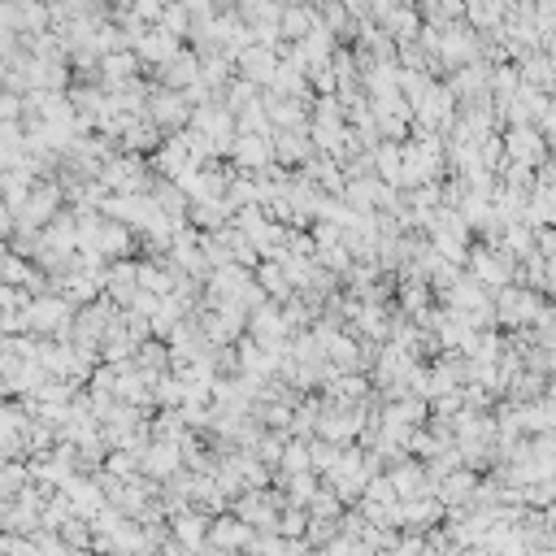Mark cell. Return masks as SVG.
I'll list each match as a JSON object with an SVG mask.
<instances>
[{
    "instance_id": "obj_1",
    "label": "cell",
    "mask_w": 556,
    "mask_h": 556,
    "mask_svg": "<svg viewBox=\"0 0 556 556\" xmlns=\"http://www.w3.org/2000/svg\"><path fill=\"white\" fill-rule=\"evenodd\" d=\"M100 187L113 196H144L153 187V170H148L144 157H131V153H118L100 166Z\"/></svg>"
},
{
    "instance_id": "obj_2",
    "label": "cell",
    "mask_w": 556,
    "mask_h": 556,
    "mask_svg": "<svg viewBox=\"0 0 556 556\" xmlns=\"http://www.w3.org/2000/svg\"><path fill=\"white\" fill-rule=\"evenodd\" d=\"M548 309V300H543L539 292H526V287H500L496 296H491V313H496L500 326H509V331H522V326H530L539 318V313Z\"/></svg>"
},
{
    "instance_id": "obj_3",
    "label": "cell",
    "mask_w": 556,
    "mask_h": 556,
    "mask_svg": "<svg viewBox=\"0 0 556 556\" xmlns=\"http://www.w3.org/2000/svg\"><path fill=\"white\" fill-rule=\"evenodd\" d=\"M465 265H470V278L483 292H491V287L500 292V287H509V278H517V261L500 244H474Z\"/></svg>"
},
{
    "instance_id": "obj_4",
    "label": "cell",
    "mask_w": 556,
    "mask_h": 556,
    "mask_svg": "<svg viewBox=\"0 0 556 556\" xmlns=\"http://www.w3.org/2000/svg\"><path fill=\"white\" fill-rule=\"evenodd\" d=\"M144 118L157 126L161 139H170V135L187 131V122H192V109H187V100L179 92L153 87V92H148V100H144Z\"/></svg>"
},
{
    "instance_id": "obj_5",
    "label": "cell",
    "mask_w": 556,
    "mask_h": 556,
    "mask_svg": "<svg viewBox=\"0 0 556 556\" xmlns=\"http://www.w3.org/2000/svg\"><path fill=\"white\" fill-rule=\"evenodd\" d=\"M500 148H504V161L526 166V170H535V166L548 161V139H543L535 126H513V131H504Z\"/></svg>"
},
{
    "instance_id": "obj_6",
    "label": "cell",
    "mask_w": 556,
    "mask_h": 556,
    "mask_svg": "<svg viewBox=\"0 0 556 556\" xmlns=\"http://www.w3.org/2000/svg\"><path fill=\"white\" fill-rule=\"evenodd\" d=\"M274 66H278V44L270 48V44H248L244 53L235 57V79H244V83H252V87H270V79H274Z\"/></svg>"
},
{
    "instance_id": "obj_7",
    "label": "cell",
    "mask_w": 556,
    "mask_h": 556,
    "mask_svg": "<svg viewBox=\"0 0 556 556\" xmlns=\"http://www.w3.org/2000/svg\"><path fill=\"white\" fill-rule=\"evenodd\" d=\"M387 474V483H391V491H396V500L400 504H409V500H422V496H431V483H426V470H422V461H396L391 470H383Z\"/></svg>"
},
{
    "instance_id": "obj_8",
    "label": "cell",
    "mask_w": 556,
    "mask_h": 556,
    "mask_svg": "<svg viewBox=\"0 0 556 556\" xmlns=\"http://www.w3.org/2000/svg\"><path fill=\"white\" fill-rule=\"evenodd\" d=\"M157 83L166 87V92H187V87H196L200 83V61H196V53L192 48H179L166 66H157Z\"/></svg>"
},
{
    "instance_id": "obj_9",
    "label": "cell",
    "mask_w": 556,
    "mask_h": 556,
    "mask_svg": "<svg viewBox=\"0 0 556 556\" xmlns=\"http://www.w3.org/2000/svg\"><path fill=\"white\" fill-rule=\"evenodd\" d=\"M205 543H213L218 552H226V556H239V552H248V543H252V530L239 522L235 513H218L209 522V539Z\"/></svg>"
},
{
    "instance_id": "obj_10",
    "label": "cell",
    "mask_w": 556,
    "mask_h": 556,
    "mask_svg": "<svg viewBox=\"0 0 556 556\" xmlns=\"http://www.w3.org/2000/svg\"><path fill=\"white\" fill-rule=\"evenodd\" d=\"M170 539L179 543L183 552H196V548H205V539H209V517H200V513H179L174 517V526H170Z\"/></svg>"
},
{
    "instance_id": "obj_11",
    "label": "cell",
    "mask_w": 556,
    "mask_h": 556,
    "mask_svg": "<svg viewBox=\"0 0 556 556\" xmlns=\"http://www.w3.org/2000/svg\"><path fill=\"white\" fill-rule=\"evenodd\" d=\"M313 22H318V9H283V14H278V35L300 44L313 31Z\"/></svg>"
},
{
    "instance_id": "obj_12",
    "label": "cell",
    "mask_w": 556,
    "mask_h": 556,
    "mask_svg": "<svg viewBox=\"0 0 556 556\" xmlns=\"http://www.w3.org/2000/svg\"><path fill=\"white\" fill-rule=\"evenodd\" d=\"M305 530H309V513L300 509V504H283V509H278V526H274L278 539L300 543V539H305Z\"/></svg>"
},
{
    "instance_id": "obj_13",
    "label": "cell",
    "mask_w": 556,
    "mask_h": 556,
    "mask_svg": "<svg viewBox=\"0 0 556 556\" xmlns=\"http://www.w3.org/2000/svg\"><path fill=\"white\" fill-rule=\"evenodd\" d=\"M57 539L66 543L70 552H87V548H92V526H87V517H79V513H74L70 522H61Z\"/></svg>"
},
{
    "instance_id": "obj_14",
    "label": "cell",
    "mask_w": 556,
    "mask_h": 556,
    "mask_svg": "<svg viewBox=\"0 0 556 556\" xmlns=\"http://www.w3.org/2000/svg\"><path fill=\"white\" fill-rule=\"evenodd\" d=\"M18 109H22V96L0 87V122H18Z\"/></svg>"
},
{
    "instance_id": "obj_15",
    "label": "cell",
    "mask_w": 556,
    "mask_h": 556,
    "mask_svg": "<svg viewBox=\"0 0 556 556\" xmlns=\"http://www.w3.org/2000/svg\"><path fill=\"white\" fill-rule=\"evenodd\" d=\"M9 543H14V539H9L5 530H0V556H9Z\"/></svg>"
}]
</instances>
